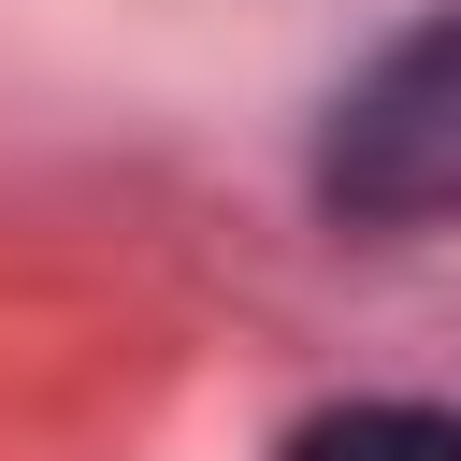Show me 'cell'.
<instances>
[{
    "mask_svg": "<svg viewBox=\"0 0 461 461\" xmlns=\"http://www.w3.org/2000/svg\"><path fill=\"white\" fill-rule=\"evenodd\" d=\"M317 202L346 230H461V0H432L331 86Z\"/></svg>",
    "mask_w": 461,
    "mask_h": 461,
    "instance_id": "cell-1",
    "label": "cell"
},
{
    "mask_svg": "<svg viewBox=\"0 0 461 461\" xmlns=\"http://www.w3.org/2000/svg\"><path fill=\"white\" fill-rule=\"evenodd\" d=\"M288 461H461V403L360 389V403H317V418L288 432Z\"/></svg>",
    "mask_w": 461,
    "mask_h": 461,
    "instance_id": "cell-2",
    "label": "cell"
}]
</instances>
